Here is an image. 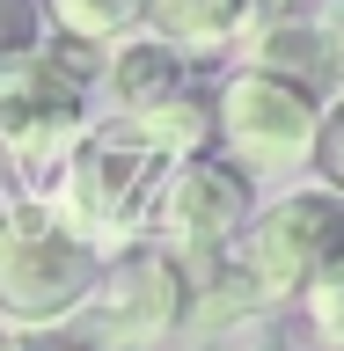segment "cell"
Masks as SVG:
<instances>
[{"mask_svg": "<svg viewBox=\"0 0 344 351\" xmlns=\"http://www.w3.org/2000/svg\"><path fill=\"white\" fill-rule=\"evenodd\" d=\"M169 183H176V154L161 147V139H147L139 125H110V132H88L81 139L59 197H51V213L95 249V241L139 234V227L161 213Z\"/></svg>", "mask_w": 344, "mask_h": 351, "instance_id": "obj_1", "label": "cell"}, {"mask_svg": "<svg viewBox=\"0 0 344 351\" xmlns=\"http://www.w3.org/2000/svg\"><path fill=\"white\" fill-rule=\"evenodd\" d=\"M95 293V249L66 227L51 205L8 197L0 205V315L15 322H59Z\"/></svg>", "mask_w": 344, "mask_h": 351, "instance_id": "obj_2", "label": "cell"}, {"mask_svg": "<svg viewBox=\"0 0 344 351\" xmlns=\"http://www.w3.org/2000/svg\"><path fill=\"white\" fill-rule=\"evenodd\" d=\"M81 139H88L81 81L66 66L37 59L15 81H0V154H8V176H15V197L51 205L66 169H73V154H81Z\"/></svg>", "mask_w": 344, "mask_h": 351, "instance_id": "obj_3", "label": "cell"}, {"mask_svg": "<svg viewBox=\"0 0 344 351\" xmlns=\"http://www.w3.org/2000/svg\"><path fill=\"white\" fill-rule=\"evenodd\" d=\"M344 256V191H293L271 213H257V227L242 234V271L257 278L264 300H293Z\"/></svg>", "mask_w": 344, "mask_h": 351, "instance_id": "obj_4", "label": "cell"}, {"mask_svg": "<svg viewBox=\"0 0 344 351\" xmlns=\"http://www.w3.org/2000/svg\"><path fill=\"white\" fill-rule=\"evenodd\" d=\"M213 125H220V139H227V154H235L242 176H286L308 147H315L323 117H315V95H308V88L249 66V73H235V81L220 88Z\"/></svg>", "mask_w": 344, "mask_h": 351, "instance_id": "obj_5", "label": "cell"}, {"mask_svg": "<svg viewBox=\"0 0 344 351\" xmlns=\"http://www.w3.org/2000/svg\"><path fill=\"white\" fill-rule=\"evenodd\" d=\"M154 219H161L169 263L205 278V271L227 263V241H235L242 219H249V183H242L235 161H183Z\"/></svg>", "mask_w": 344, "mask_h": 351, "instance_id": "obj_6", "label": "cell"}, {"mask_svg": "<svg viewBox=\"0 0 344 351\" xmlns=\"http://www.w3.org/2000/svg\"><path fill=\"white\" fill-rule=\"evenodd\" d=\"M176 315H183V271L169 263V249H125L110 263V278H95L88 293V344L147 351L169 337Z\"/></svg>", "mask_w": 344, "mask_h": 351, "instance_id": "obj_7", "label": "cell"}, {"mask_svg": "<svg viewBox=\"0 0 344 351\" xmlns=\"http://www.w3.org/2000/svg\"><path fill=\"white\" fill-rule=\"evenodd\" d=\"M169 95H183V59H176V44L139 37V44H125V51L110 59V103L125 110V117H147V110H161Z\"/></svg>", "mask_w": 344, "mask_h": 351, "instance_id": "obj_8", "label": "cell"}, {"mask_svg": "<svg viewBox=\"0 0 344 351\" xmlns=\"http://www.w3.org/2000/svg\"><path fill=\"white\" fill-rule=\"evenodd\" d=\"M249 15H257V0H147L154 37L176 51H220L227 37H242Z\"/></svg>", "mask_w": 344, "mask_h": 351, "instance_id": "obj_9", "label": "cell"}, {"mask_svg": "<svg viewBox=\"0 0 344 351\" xmlns=\"http://www.w3.org/2000/svg\"><path fill=\"white\" fill-rule=\"evenodd\" d=\"M249 66L257 73H279V81H293V88H330V81H344L337 73V59H330V44H323V29H308V22H271L257 37V51H249Z\"/></svg>", "mask_w": 344, "mask_h": 351, "instance_id": "obj_10", "label": "cell"}, {"mask_svg": "<svg viewBox=\"0 0 344 351\" xmlns=\"http://www.w3.org/2000/svg\"><path fill=\"white\" fill-rule=\"evenodd\" d=\"M51 15L66 22V37L110 44V37H125L132 22H147V0H51Z\"/></svg>", "mask_w": 344, "mask_h": 351, "instance_id": "obj_11", "label": "cell"}, {"mask_svg": "<svg viewBox=\"0 0 344 351\" xmlns=\"http://www.w3.org/2000/svg\"><path fill=\"white\" fill-rule=\"evenodd\" d=\"M37 44H44L37 0H0V81H15L22 66H37Z\"/></svg>", "mask_w": 344, "mask_h": 351, "instance_id": "obj_12", "label": "cell"}, {"mask_svg": "<svg viewBox=\"0 0 344 351\" xmlns=\"http://www.w3.org/2000/svg\"><path fill=\"white\" fill-rule=\"evenodd\" d=\"M308 315H315V329H323L330 344L344 351V256L330 263V271H323L315 285H308Z\"/></svg>", "mask_w": 344, "mask_h": 351, "instance_id": "obj_13", "label": "cell"}, {"mask_svg": "<svg viewBox=\"0 0 344 351\" xmlns=\"http://www.w3.org/2000/svg\"><path fill=\"white\" fill-rule=\"evenodd\" d=\"M315 154H323V176L344 191V103L323 117V132H315Z\"/></svg>", "mask_w": 344, "mask_h": 351, "instance_id": "obj_14", "label": "cell"}, {"mask_svg": "<svg viewBox=\"0 0 344 351\" xmlns=\"http://www.w3.org/2000/svg\"><path fill=\"white\" fill-rule=\"evenodd\" d=\"M323 44H330V59H337V73H344V0H330V15H323Z\"/></svg>", "mask_w": 344, "mask_h": 351, "instance_id": "obj_15", "label": "cell"}, {"mask_svg": "<svg viewBox=\"0 0 344 351\" xmlns=\"http://www.w3.org/2000/svg\"><path fill=\"white\" fill-rule=\"evenodd\" d=\"M0 351H73L59 337H37V329H15V337H0Z\"/></svg>", "mask_w": 344, "mask_h": 351, "instance_id": "obj_16", "label": "cell"}, {"mask_svg": "<svg viewBox=\"0 0 344 351\" xmlns=\"http://www.w3.org/2000/svg\"><path fill=\"white\" fill-rule=\"evenodd\" d=\"M264 351H271V344H264Z\"/></svg>", "mask_w": 344, "mask_h": 351, "instance_id": "obj_17", "label": "cell"}]
</instances>
